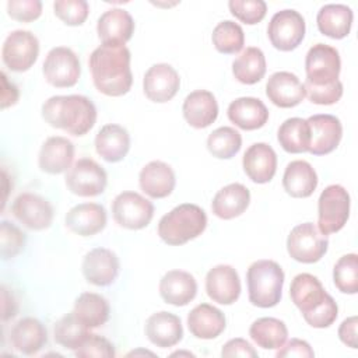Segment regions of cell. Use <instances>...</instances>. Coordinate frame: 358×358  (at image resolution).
I'll return each instance as SVG.
<instances>
[{
    "mask_svg": "<svg viewBox=\"0 0 358 358\" xmlns=\"http://www.w3.org/2000/svg\"><path fill=\"white\" fill-rule=\"evenodd\" d=\"M130 50L126 46L101 45L92 50L88 66L95 88L108 96L127 94L133 84Z\"/></svg>",
    "mask_w": 358,
    "mask_h": 358,
    "instance_id": "obj_1",
    "label": "cell"
},
{
    "mask_svg": "<svg viewBox=\"0 0 358 358\" xmlns=\"http://www.w3.org/2000/svg\"><path fill=\"white\" fill-rule=\"evenodd\" d=\"M289 296L305 322L315 329L331 326L338 316L336 301L313 274L301 273L295 275L289 285Z\"/></svg>",
    "mask_w": 358,
    "mask_h": 358,
    "instance_id": "obj_2",
    "label": "cell"
},
{
    "mask_svg": "<svg viewBox=\"0 0 358 358\" xmlns=\"http://www.w3.org/2000/svg\"><path fill=\"white\" fill-rule=\"evenodd\" d=\"M43 120L73 136L87 134L96 122V108L94 102L78 94L55 95L42 103Z\"/></svg>",
    "mask_w": 358,
    "mask_h": 358,
    "instance_id": "obj_3",
    "label": "cell"
},
{
    "mask_svg": "<svg viewBox=\"0 0 358 358\" xmlns=\"http://www.w3.org/2000/svg\"><path fill=\"white\" fill-rule=\"evenodd\" d=\"M207 227V215L201 207L183 203L161 217L158 222L159 238L171 245H185L200 236Z\"/></svg>",
    "mask_w": 358,
    "mask_h": 358,
    "instance_id": "obj_4",
    "label": "cell"
},
{
    "mask_svg": "<svg viewBox=\"0 0 358 358\" xmlns=\"http://www.w3.org/2000/svg\"><path fill=\"white\" fill-rule=\"evenodd\" d=\"M284 271L274 260L253 262L246 273L249 302L257 308L275 306L282 295Z\"/></svg>",
    "mask_w": 358,
    "mask_h": 358,
    "instance_id": "obj_5",
    "label": "cell"
},
{
    "mask_svg": "<svg viewBox=\"0 0 358 358\" xmlns=\"http://www.w3.org/2000/svg\"><path fill=\"white\" fill-rule=\"evenodd\" d=\"M350 194L341 185H329L317 200V229L323 235L338 232L350 218Z\"/></svg>",
    "mask_w": 358,
    "mask_h": 358,
    "instance_id": "obj_6",
    "label": "cell"
},
{
    "mask_svg": "<svg viewBox=\"0 0 358 358\" xmlns=\"http://www.w3.org/2000/svg\"><path fill=\"white\" fill-rule=\"evenodd\" d=\"M341 70L340 53L326 43L313 45L305 57L306 80L303 85L329 87L338 81Z\"/></svg>",
    "mask_w": 358,
    "mask_h": 358,
    "instance_id": "obj_7",
    "label": "cell"
},
{
    "mask_svg": "<svg viewBox=\"0 0 358 358\" xmlns=\"http://www.w3.org/2000/svg\"><path fill=\"white\" fill-rule=\"evenodd\" d=\"M327 249V235H323L312 222L298 224L287 238V252L299 263H316L326 255Z\"/></svg>",
    "mask_w": 358,
    "mask_h": 358,
    "instance_id": "obj_8",
    "label": "cell"
},
{
    "mask_svg": "<svg viewBox=\"0 0 358 358\" xmlns=\"http://www.w3.org/2000/svg\"><path fill=\"white\" fill-rule=\"evenodd\" d=\"M42 73L45 80L56 88L74 87L81 76L80 59L70 48H52L45 57Z\"/></svg>",
    "mask_w": 358,
    "mask_h": 358,
    "instance_id": "obj_9",
    "label": "cell"
},
{
    "mask_svg": "<svg viewBox=\"0 0 358 358\" xmlns=\"http://www.w3.org/2000/svg\"><path fill=\"white\" fill-rule=\"evenodd\" d=\"M305 20L296 10L277 11L267 27V36L271 45L281 52L296 49L305 38Z\"/></svg>",
    "mask_w": 358,
    "mask_h": 358,
    "instance_id": "obj_10",
    "label": "cell"
},
{
    "mask_svg": "<svg viewBox=\"0 0 358 358\" xmlns=\"http://www.w3.org/2000/svg\"><path fill=\"white\" fill-rule=\"evenodd\" d=\"M112 215L126 229H143L154 217L152 203L136 192H122L112 201Z\"/></svg>",
    "mask_w": 358,
    "mask_h": 358,
    "instance_id": "obj_11",
    "label": "cell"
},
{
    "mask_svg": "<svg viewBox=\"0 0 358 358\" xmlns=\"http://www.w3.org/2000/svg\"><path fill=\"white\" fill-rule=\"evenodd\" d=\"M39 55V41L25 29H15L7 35L1 49V59L7 69L15 73L29 70Z\"/></svg>",
    "mask_w": 358,
    "mask_h": 358,
    "instance_id": "obj_12",
    "label": "cell"
},
{
    "mask_svg": "<svg viewBox=\"0 0 358 358\" xmlns=\"http://www.w3.org/2000/svg\"><path fill=\"white\" fill-rule=\"evenodd\" d=\"M108 185L106 171L91 158H80L66 173L67 189L81 197L102 194Z\"/></svg>",
    "mask_w": 358,
    "mask_h": 358,
    "instance_id": "obj_13",
    "label": "cell"
},
{
    "mask_svg": "<svg viewBox=\"0 0 358 358\" xmlns=\"http://www.w3.org/2000/svg\"><path fill=\"white\" fill-rule=\"evenodd\" d=\"M13 215L28 229L43 231L52 225L53 207L39 194L24 192L11 204Z\"/></svg>",
    "mask_w": 358,
    "mask_h": 358,
    "instance_id": "obj_14",
    "label": "cell"
},
{
    "mask_svg": "<svg viewBox=\"0 0 358 358\" xmlns=\"http://www.w3.org/2000/svg\"><path fill=\"white\" fill-rule=\"evenodd\" d=\"M120 262L115 252L106 248H94L85 253L81 271L87 282L96 287L113 284L119 275Z\"/></svg>",
    "mask_w": 358,
    "mask_h": 358,
    "instance_id": "obj_15",
    "label": "cell"
},
{
    "mask_svg": "<svg viewBox=\"0 0 358 358\" xmlns=\"http://www.w3.org/2000/svg\"><path fill=\"white\" fill-rule=\"evenodd\" d=\"M310 129V145L312 155H327L333 152L343 137V126L337 116L329 113L312 115L308 119Z\"/></svg>",
    "mask_w": 358,
    "mask_h": 358,
    "instance_id": "obj_16",
    "label": "cell"
},
{
    "mask_svg": "<svg viewBox=\"0 0 358 358\" xmlns=\"http://www.w3.org/2000/svg\"><path fill=\"white\" fill-rule=\"evenodd\" d=\"M180 77L168 63L152 64L144 74L143 91L145 96L157 103L171 101L179 91Z\"/></svg>",
    "mask_w": 358,
    "mask_h": 358,
    "instance_id": "obj_17",
    "label": "cell"
},
{
    "mask_svg": "<svg viewBox=\"0 0 358 358\" xmlns=\"http://www.w3.org/2000/svg\"><path fill=\"white\" fill-rule=\"evenodd\" d=\"M206 292L210 299L220 305H232L241 295V278L229 264H218L206 275Z\"/></svg>",
    "mask_w": 358,
    "mask_h": 358,
    "instance_id": "obj_18",
    "label": "cell"
},
{
    "mask_svg": "<svg viewBox=\"0 0 358 358\" xmlns=\"http://www.w3.org/2000/svg\"><path fill=\"white\" fill-rule=\"evenodd\" d=\"M98 38L105 46H124L134 34V21L123 8L106 10L96 22Z\"/></svg>",
    "mask_w": 358,
    "mask_h": 358,
    "instance_id": "obj_19",
    "label": "cell"
},
{
    "mask_svg": "<svg viewBox=\"0 0 358 358\" xmlns=\"http://www.w3.org/2000/svg\"><path fill=\"white\" fill-rule=\"evenodd\" d=\"M266 95L273 105L285 109L299 105L306 96L303 84L289 71H275L271 74L266 83Z\"/></svg>",
    "mask_w": 358,
    "mask_h": 358,
    "instance_id": "obj_20",
    "label": "cell"
},
{
    "mask_svg": "<svg viewBox=\"0 0 358 358\" xmlns=\"http://www.w3.org/2000/svg\"><path fill=\"white\" fill-rule=\"evenodd\" d=\"M64 222L73 234L92 236L106 227L108 214L105 207L98 203H80L67 211Z\"/></svg>",
    "mask_w": 358,
    "mask_h": 358,
    "instance_id": "obj_21",
    "label": "cell"
},
{
    "mask_svg": "<svg viewBox=\"0 0 358 358\" xmlns=\"http://www.w3.org/2000/svg\"><path fill=\"white\" fill-rule=\"evenodd\" d=\"M74 151V144L67 137H48L39 150L38 165L41 171L50 175L67 172L71 168Z\"/></svg>",
    "mask_w": 358,
    "mask_h": 358,
    "instance_id": "obj_22",
    "label": "cell"
},
{
    "mask_svg": "<svg viewBox=\"0 0 358 358\" xmlns=\"http://www.w3.org/2000/svg\"><path fill=\"white\" fill-rule=\"evenodd\" d=\"M242 166L252 182L268 183L277 171L275 151L266 143H255L245 151Z\"/></svg>",
    "mask_w": 358,
    "mask_h": 358,
    "instance_id": "obj_23",
    "label": "cell"
},
{
    "mask_svg": "<svg viewBox=\"0 0 358 358\" xmlns=\"http://www.w3.org/2000/svg\"><path fill=\"white\" fill-rule=\"evenodd\" d=\"M140 189L151 199L168 197L176 185L175 172L166 162L151 161L138 173Z\"/></svg>",
    "mask_w": 358,
    "mask_h": 358,
    "instance_id": "obj_24",
    "label": "cell"
},
{
    "mask_svg": "<svg viewBox=\"0 0 358 358\" xmlns=\"http://www.w3.org/2000/svg\"><path fill=\"white\" fill-rule=\"evenodd\" d=\"M183 117L194 129H206L215 122L218 116V103L213 92L196 90L190 92L182 106Z\"/></svg>",
    "mask_w": 358,
    "mask_h": 358,
    "instance_id": "obj_25",
    "label": "cell"
},
{
    "mask_svg": "<svg viewBox=\"0 0 358 358\" xmlns=\"http://www.w3.org/2000/svg\"><path fill=\"white\" fill-rule=\"evenodd\" d=\"M145 336L159 348L173 347L183 338L182 322L171 312H155L145 322Z\"/></svg>",
    "mask_w": 358,
    "mask_h": 358,
    "instance_id": "obj_26",
    "label": "cell"
},
{
    "mask_svg": "<svg viewBox=\"0 0 358 358\" xmlns=\"http://www.w3.org/2000/svg\"><path fill=\"white\" fill-rule=\"evenodd\" d=\"M197 294L196 278L183 270H171L159 281L161 298L173 306H186Z\"/></svg>",
    "mask_w": 358,
    "mask_h": 358,
    "instance_id": "obj_27",
    "label": "cell"
},
{
    "mask_svg": "<svg viewBox=\"0 0 358 358\" xmlns=\"http://www.w3.org/2000/svg\"><path fill=\"white\" fill-rule=\"evenodd\" d=\"M10 341L18 352L24 355H35L46 345L48 330L38 319L22 317L13 326Z\"/></svg>",
    "mask_w": 358,
    "mask_h": 358,
    "instance_id": "obj_28",
    "label": "cell"
},
{
    "mask_svg": "<svg viewBox=\"0 0 358 358\" xmlns=\"http://www.w3.org/2000/svg\"><path fill=\"white\" fill-rule=\"evenodd\" d=\"M231 123L242 130H257L268 120V109L259 98L241 96L234 99L227 110Z\"/></svg>",
    "mask_w": 358,
    "mask_h": 358,
    "instance_id": "obj_29",
    "label": "cell"
},
{
    "mask_svg": "<svg viewBox=\"0 0 358 358\" xmlns=\"http://www.w3.org/2000/svg\"><path fill=\"white\" fill-rule=\"evenodd\" d=\"M227 326L225 315L210 303H200L194 306L187 315L189 331L201 340L217 338Z\"/></svg>",
    "mask_w": 358,
    "mask_h": 358,
    "instance_id": "obj_30",
    "label": "cell"
},
{
    "mask_svg": "<svg viewBox=\"0 0 358 358\" xmlns=\"http://www.w3.org/2000/svg\"><path fill=\"white\" fill-rule=\"evenodd\" d=\"M95 150L106 162H119L130 150V134L120 124H105L95 136Z\"/></svg>",
    "mask_w": 358,
    "mask_h": 358,
    "instance_id": "obj_31",
    "label": "cell"
},
{
    "mask_svg": "<svg viewBox=\"0 0 358 358\" xmlns=\"http://www.w3.org/2000/svg\"><path fill=\"white\" fill-rule=\"evenodd\" d=\"M250 203V192L242 183H229L221 187L213 201V214L221 220H232L242 215Z\"/></svg>",
    "mask_w": 358,
    "mask_h": 358,
    "instance_id": "obj_32",
    "label": "cell"
},
{
    "mask_svg": "<svg viewBox=\"0 0 358 358\" xmlns=\"http://www.w3.org/2000/svg\"><path fill=\"white\" fill-rule=\"evenodd\" d=\"M317 173L313 166L303 159L291 161L282 175V187L291 197L306 199L317 187Z\"/></svg>",
    "mask_w": 358,
    "mask_h": 358,
    "instance_id": "obj_33",
    "label": "cell"
},
{
    "mask_svg": "<svg viewBox=\"0 0 358 358\" xmlns=\"http://www.w3.org/2000/svg\"><path fill=\"white\" fill-rule=\"evenodd\" d=\"M354 13L345 4H326L316 15V24L320 34L331 39L345 38L352 27Z\"/></svg>",
    "mask_w": 358,
    "mask_h": 358,
    "instance_id": "obj_34",
    "label": "cell"
},
{
    "mask_svg": "<svg viewBox=\"0 0 358 358\" xmlns=\"http://www.w3.org/2000/svg\"><path fill=\"white\" fill-rule=\"evenodd\" d=\"M73 313L90 330L101 327L109 319L110 308L106 298L95 292H83L74 301Z\"/></svg>",
    "mask_w": 358,
    "mask_h": 358,
    "instance_id": "obj_35",
    "label": "cell"
},
{
    "mask_svg": "<svg viewBox=\"0 0 358 358\" xmlns=\"http://www.w3.org/2000/svg\"><path fill=\"white\" fill-rule=\"evenodd\" d=\"M277 140L284 151L289 154L308 152L310 145V129L306 119L289 117L284 120L277 131Z\"/></svg>",
    "mask_w": 358,
    "mask_h": 358,
    "instance_id": "obj_36",
    "label": "cell"
},
{
    "mask_svg": "<svg viewBox=\"0 0 358 358\" xmlns=\"http://www.w3.org/2000/svg\"><path fill=\"white\" fill-rule=\"evenodd\" d=\"M266 57L262 49L249 46L232 63L234 77L246 85L259 83L266 74Z\"/></svg>",
    "mask_w": 358,
    "mask_h": 358,
    "instance_id": "obj_37",
    "label": "cell"
},
{
    "mask_svg": "<svg viewBox=\"0 0 358 358\" xmlns=\"http://www.w3.org/2000/svg\"><path fill=\"white\" fill-rule=\"evenodd\" d=\"M249 336L263 350H278L287 341L288 329L280 319L259 317L250 324Z\"/></svg>",
    "mask_w": 358,
    "mask_h": 358,
    "instance_id": "obj_38",
    "label": "cell"
},
{
    "mask_svg": "<svg viewBox=\"0 0 358 358\" xmlns=\"http://www.w3.org/2000/svg\"><path fill=\"white\" fill-rule=\"evenodd\" d=\"M90 334V329L84 326L73 312L62 316L53 327L55 341L71 351H76Z\"/></svg>",
    "mask_w": 358,
    "mask_h": 358,
    "instance_id": "obj_39",
    "label": "cell"
},
{
    "mask_svg": "<svg viewBox=\"0 0 358 358\" xmlns=\"http://www.w3.org/2000/svg\"><path fill=\"white\" fill-rule=\"evenodd\" d=\"M242 147V136L229 126H221L213 130L207 137L208 152L218 159H229L235 157Z\"/></svg>",
    "mask_w": 358,
    "mask_h": 358,
    "instance_id": "obj_40",
    "label": "cell"
},
{
    "mask_svg": "<svg viewBox=\"0 0 358 358\" xmlns=\"http://www.w3.org/2000/svg\"><path fill=\"white\" fill-rule=\"evenodd\" d=\"M211 41L220 53L235 55L243 49L245 34L239 24L231 20H225L215 25L213 29Z\"/></svg>",
    "mask_w": 358,
    "mask_h": 358,
    "instance_id": "obj_41",
    "label": "cell"
},
{
    "mask_svg": "<svg viewBox=\"0 0 358 358\" xmlns=\"http://www.w3.org/2000/svg\"><path fill=\"white\" fill-rule=\"evenodd\" d=\"M333 281L336 288L348 295L358 292V256L347 253L341 256L333 268Z\"/></svg>",
    "mask_w": 358,
    "mask_h": 358,
    "instance_id": "obj_42",
    "label": "cell"
},
{
    "mask_svg": "<svg viewBox=\"0 0 358 358\" xmlns=\"http://www.w3.org/2000/svg\"><path fill=\"white\" fill-rule=\"evenodd\" d=\"M55 15L66 25L78 27L85 22L90 6L85 0H57L53 3Z\"/></svg>",
    "mask_w": 358,
    "mask_h": 358,
    "instance_id": "obj_43",
    "label": "cell"
},
{
    "mask_svg": "<svg viewBox=\"0 0 358 358\" xmlns=\"http://www.w3.org/2000/svg\"><path fill=\"white\" fill-rule=\"evenodd\" d=\"M228 7L235 18L248 25L259 24L267 13V4L263 0H231Z\"/></svg>",
    "mask_w": 358,
    "mask_h": 358,
    "instance_id": "obj_44",
    "label": "cell"
},
{
    "mask_svg": "<svg viewBox=\"0 0 358 358\" xmlns=\"http://www.w3.org/2000/svg\"><path fill=\"white\" fill-rule=\"evenodd\" d=\"M25 234L13 222L1 221L0 225V246L3 260H10L15 257L25 246Z\"/></svg>",
    "mask_w": 358,
    "mask_h": 358,
    "instance_id": "obj_45",
    "label": "cell"
},
{
    "mask_svg": "<svg viewBox=\"0 0 358 358\" xmlns=\"http://www.w3.org/2000/svg\"><path fill=\"white\" fill-rule=\"evenodd\" d=\"M74 354L78 358H113L116 352L113 344L108 338L91 333L87 340L74 351Z\"/></svg>",
    "mask_w": 358,
    "mask_h": 358,
    "instance_id": "obj_46",
    "label": "cell"
},
{
    "mask_svg": "<svg viewBox=\"0 0 358 358\" xmlns=\"http://www.w3.org/2000/svg\"><path fill=\"white\" fill-rule=\"evenodd\" d=\"M7 14L20 22H31L41 17L42 3L39 0H10Z\"/></svg>",
    "mask_w": 358,
    "mask_h": 358,
    "instance_id": "obj_47",
    "label": "cell"
},
{
    "mask_svg": "<svg viewBox=\"0 0 358 358\" xmlns=\"http://www.w3.org/2000/svg\"><path fill=\"white\" fill-rule=\"evenodd\" d=\"M305 87V95L310 102L316 105H333L338 102L343 96V83L338 80L333 85L329 87Z\"/></svg>",
    "mask_w": 358,
    "mask_h": 358,
    "instance_id": "obj_48",
    "label": "cell"
},
{
    "mask_svg": "<svg viewBox=\"0 0 358 358\" xmlns=\"http://www.w3.org/2000/svg\"><path fill=\"white\" fill-rule=\"evenodd\" d=\"M222 358H231V357H243V358H256L257 351L252 347L249 341L245 338L236 337L227 341L221 350Z\"/></svg>",
    "mask_w": 358,
    "mask_h": 358,
    "instance_id": "obj_49",
    "label": "cell"
},
{
    "mask_svg": "<svg viewBox=\"0 0 358 358\" xmlns=\"http://www.w3.org/2000/svg\"><path fill=\"white\" fill-rule=\"evenodd\" d=\"M277 358H312L315 357V352L308 341L299 340V338H291L287 344H284L281 348H278Z\"/></svg>",
    "mask_w": 358,
    "mask_h": 358,
    "instance_id": "obj_50",
    "label": "cell"
},
{
    "mask_svg": "<svg viewBox=\"0 0 358 358\" xmlns=\"http://www.w3.org/2000/svg\"><path fill=\"white\" fill-rule=\"evenodd\" d=\"M357 316H350L344 319L338 327V338L347 347L357 350L358 348V338H357Z\"/></svg>",
    "mask_w": 358,
    "mask_h": 358,
    "instance_id": "obj_51",
    "label": "cell"
},
{
    "mask_svg": "<svg viewBox=\"0 0 358 358\" xmlns=\"http://www.w3.org/2000/svg\"><path fill=\"white\" fill-rule=\"evenodd\" d=\"M20 91L14 83L8 81V77L6 73H1V109H7L8 106H13L18 102Z\"/></svg>",
    "mask_w": 358,
    "mask_h": 358,
    "instance_id": "obj_52",
    "label": "cell"
},
{
    "mask_svg": "<svg viewBox=\"0 0 358 358\" xmlns=\"http://www.w3.org/2000/svg\"><path fill=\"white\" fill-rule=\"evenodd\" d=\"M1 298H3V319L7 320L10 317H14L17 315V303L11 294L6 289V287L1 288Z\"/></svg>",
    "mask_w": 358,
    "mask_h": 358,
    "instance_id": "obj_53",
    "label": "cell"
},
{
    "mask_svg": "<svg viewBox=\"0 0 358 358\" xmlns=\"http://www.w3.org/2000/svg\"><path fill=\"white\" fill-rule=\"evenodd\" d=\"M150 354V355H154L152 352H150V351H131V352H129V355H136V354Z\"/></svg>",
    "mask_w": 358,
    "mask_h": 358,
    "instance_id": "obj_54",
    "label": "cell"
}]
</instances>
